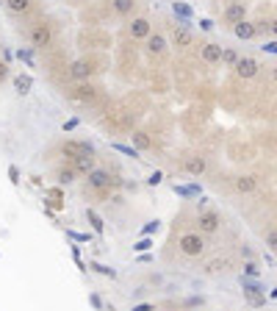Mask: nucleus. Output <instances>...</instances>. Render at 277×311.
Instances as JSON below:
<instances>
[{
    "instance_id": "f257e3e1",
    "label": "nucleus",
    "mask_w": 277,
    "mask_h": 311,
    "mask_svg": "<svg viewBox=\"0 0 277 311\" xmlns=\"http://www.w3.org/2000/svg\"><path fill=\"white\" fill-rule=\"evenodd\" d=\"M28 39H31V44L39 47V50L50 47V42H53V25L47 22V20H36L34 25H31V31H28Z\"/></svg>"
},
{
    "instance_id": "f03ea898",
    "label": "nucleus",
    "mask_w": 277,
    "mask_h": 311,
    "mask_svg": "<svg viewBox=\"0 0 277 311\" xmlns=\"http://www.w3.org/2000/svg\"><path fill=\"white\" fill-rule=\"evenodd\" d=\"M180 250L183 256H202V250H205V239H202V233H183L180 236Z\"/></svg>"
},
{
    "instance_id": "7ed1b4c3",
    "label": "nucleus",
    "mask_w": 277,
    "mask_h": 311,
    "mask_svg": "<svg viewBox=\"0 0 277 311\" xmlns=\"http://www.w3.org/2000/svg\"><path fill=\"white\" fill-rule=\"evenodd\" d=\"M86 178H89V186H92L95 192H108V189H114V186L119 183L111 173H105V170H92Z\"/></svg>"
},
{
    "instance_id": "20e7f679",
    "label": "nucleus",
    "mask_w": 277,
    "mask_h": 311,
    "mask_svg": "<svg viewBox=\"0 0 277 311\" xmlns=\"http://www.w3.org/2000/svg\"><path fill=\"white\" fill-rule=\"evenodd\" d=\"M69 100H75V103L80 106H89V103H95L97 100V87L95 84H78V87H72L69 89Z\"/></svg>"
},
{
    "instance_id": "39448f33",
    "label": "nucleus",
    "mask_w": 277,
    "mask_h": 311,
    "mask_svg": "<svg viewBox=\"0 0 277 311\" xmlns=\"http://www.w3.org/2000/svg\"><path fill=\"white\" fill-rule=\"evenodd\" d=\"M241 286H244V300L250 303V306H263L266 303V289L263 286H258V284H250L247 278H241Z\"/></svg>"
},
{
    "instance_id": "423d86ee",
    "label": "nucleus",
    "mask_w": 277,
    "mask_h": 311,
    "mask_svg": "<svg viewBox=\"0 0 277 311\" xmlns=\"http://www.w3.org/2000/svg\"><path fill=\"white\" fill-rule=\"evenodd\" d=\"M95 72H97V64L92 59H78V61H72V67H69V75L75 81H89Z\"/></svg>"
},
{
    "instance_id": "0eeeda50",
    "label": "nucleus",
    "mask_w": 277,
    "mask_h": 311,
    "mask_svg": "<svg viewBox=\"0 0 277 311\" xmlns=\"http://www.w3.org/2000/svg\"><path fill=\"white\" fill-rule=\"evenodd\" d=\"M197 228H199V233H217L222 228V217L217 211H202L197 217Z\"/></svg>"
},
{
    "instance_id": "6e6552de",
    "label": "nucleus",
    "mask_w": 277,
    "mask_h": 311,
    "mask_svg": "<svg viewBox=\"0 0 277 311\" xmlns=\"http://www.w3.org/2000/svg\"><path fill=\"white\" fill-rule=\"evenodd\" d=\"M64 156H69V158H75V156H95V147L89 145V142H78V139H69V142H64Z\"/></svg>"
},
{
    "instance_id": "1a4fd4ad",
    "label": "nucleus",
    "mask_w": 277,
    "mask_h": 311,
    "mask_svg": "<svg viewBox=\"0 0 277 311\" xmlns=\"http://www.w3.org/2000/svg\"><path fill=\"white\" fill-rule=\"evenodd\" d=\"M236 67V75L238 78H255L258 75V61L252 56H238V61L233 64Z\"/></svg>"
},
{
    "instance_id": "9d476101",
    "label": "nucleus",
    "mask_w": 277,
    "mask_h": 311,
    "mask_svg": "<svg viewBox=\"0 0 277 311\" xmlns=\"http://www.w3.org/2000/svg\"><path fill=\"white\" fill-rule=\"evenodd\" d=\"M205 167H208L205 156H186V158H183V170L189 175H202Z\"/></svg>"
},
{
    "instance_id": "9b49d317",
    "label": "nucleus",
    "mask_w": 277,
    "mask_h": 311,
    "mask_svg": "<svg viewBox=\"0 0 277 311\" xmlns=\"http://www.w3.org/2000/svg\"><path fill=\"white\" fill-rule=\"evenodd\" d=\"M247 17V3H241V0H236V3H230V6H227L225 9V20L227 22H241V20Z\"/></svg>"
},
{
    "instance_id": "f8f14e48",
    "label": "nucleus",
    "mask_w": 277,
    "mask_h": 311,
    "mask_svg": "<svg viewBox=\"0 0 277 311\" xmlns=\"http://www.w3.org/2000/svg\"><path fill=\"white\" fill-rule=\"evenodd\" d=\"M95 170V156H75L72 158V173L75 175H89Z\"/></svg>"
},
{
    "instance_id": "ddd939ff",
    "label": "nucleus",
    "mask_w": 277,
    "mask_h": 311,
    "mask_svg": "<svg viewBox=\"0 0 277 311\" xmlns=\"http://www.w3.org/2000/svg\"><path fill=\"white\" fill-rule=\"evenodd\" d=\"M130 36L133 39H147L150 36V20H144V17H136L133 22H130Z\"/></svg>"
},
{
    "instance_id": "4468645a",
    "label": "nucleus",
    "mask_w": 277,
    "mask_h": 311,
    "mask_svg": "<svg viewBox=\"0 0 277 311\" xmlns=\"http://www.w3.org/2000/svg\"><path fill=\"white\" fill-rule=\"evenodd\" d=\"M172 42L178 44V47H189L191 42H194V36H191V31L186 25H175L172 31Z\"/></svg>"
},
{
    "instance_id": "2eb2a0df",
    "label": "nucleus",
    "mask_w": 277,
    "mask_h": 311,
    "mask_svg": "<svg viewBox=\"0 0 277 311\" xmlns=\"http://www.w3.org/2000/svg\"><path fill=\"white\" fill-rule=\"evenodd\" d=\"M236 192H241V195H250V192H255V186H258V181H255V175H238L233 181Z\"/></svg>"
},
{
    "instance_id": "dca6fc26",
    "label": "nucleus",
    "mask_w": 277,
    "mask_h": 311,
    "mask_svg": "<svg viewBox=\"0 0 277 311\" xmlns=\"http://www.w3.org/2000/svg\"><path fill=\"white\" fill-rule=\"evenodd\" d=\"M147 50H150V56H164V50H166V42H164V36H153L150 34L147 36Z\"/></svg>"
},
{
    "instance_id": "f3484780",
    "label": "nucleus",
    "mask_w": 277,
    "mask_h": 311,
    "mask_svg": "<svg viewBox=\"0 0 277 311\" xmlns=\"http://www.w3.org/2000/svg\"><path fill=\"white\" fill-rule=\"evenodd\" d=\"M230 267V259H214L205 264V275H219V272H227Z\"/></svg>"
},
{
    "instance_id": "a211bd4d",
    "label": "nucleus",
    "mask_w": 277,
    "mask_h": 311,
    "mask_svg": "<svg viewBox=\"0 0 277 311\" xmlns=\"http://www.w3.org/2000/svg\"><path fill=\"white\" fill-rule=\"evenodd\" d=\"M199 56H202V61H205V64H217L219 56H222V47H219V44H205Z\"/></svg>"
},
{
    "instance_id": "6ab92c4d",
    "label": "nucleus",
    "mask_w": 277,
    "mask_h": 311,
    "mask_svg": "<svg viewBox=\"0 0 277 311\" xmlns=\"http://www.w3.org/2000/svg\"><path fill=\"white\" fill-rule=\"evenodd\" d=\"M6 6H9L11 14H28L31 6H34V0H6Z\"/></svg>"
},
{
    "instance_id": "aec40b11",
    "label": "nucleus",
    "mask_w": 277,
    "mask_h": 311,
    "mask_svg": "<svg viewBox=\"0 0 277 311\" xmlns=\"http://www.w3.org/2000/svg\"><path fill=\"white\" fill-rule=\"evenodd\" d=\"M236 36H238V39H252V36H255V31H258V28L252 25V22H247V20H241V22H236Z\"/></svg>"
},
{
    "instance_id": "412c9836",
    "label": "nucleus",
    "mask_w": 277,
    "mask_h": 311,
    "mask_svg": "<svg viewBox=\"0 0 277 311\" xmlns=\"http://www.w3.org/2000/svg\"><path fill=\"white\" fill-rule=\"evenodd\" d=\"M133 6H136V0H111V9L117 11L119 17L130 14V11H133Z\"/></svg>"
},
{
    "instance_id": "4be33fe9",
    "label": "nucleus",
    "mask_w": 277,
    "mask_h": 311,
    "mask_svg": "<svg viewBox=\"0 0 277 311\" xmlns=\"http://www.w3.org/2000/svg\"><path fill=\"white\" fill-rule=\"evenodd\" d=\"M130 139H133V145L141 147V150H150V147H153V142H150V136L144 133V131H133V133H130Z\"/></svg>"
},
{
    "instance_id": "5701e85b",
    "label": "nucleus",
    "mask_w": 277,
    "mask_h": 311,
    "mask_svg": "<svg viewBox=\"0 0 277 311\" xmlns=\"http://www.w3.org/2000/svg\"><path fill=\"white\" fill-rule=\"evenodd\" d=\"M14 87H17L20 95H25V92H31V87H34V78L31 75H17L14 78Z\"/></svg>"
},
{
    "instance_id": "b1692460",
    "label": "nucleus",
    "mask_w": 277,
    "mask_h": 311,
    "mask_svg": "<svg viewBox=\"0 0 277 311\" xmlns=\"http://www.w3.org/2000/svg\"><path fill=\"white\" fill-rule=\"evenodd\" d=\"M56 181H59V183H72V181H75V173H72V167H61L59 173H56Z\"/></svg>"
},
{
    "instance_id": "393cba45",
    "label": "nucleus",
    "mask_w": 277,
    "mask_h": 311,
    "mask_svg": "<svg viewBox=\"0 0 277 311\" xmlns=\"http://www.w3.org/2000/svg\"><path fill=\"white\" fill-rule=\"evenodd\" d=\"M86 217H89V222H92V228H95L97 233H103V231H105V222L100 220V217H97V211H92V208H89Z\"/></svg>"
},
{
    "instance_id": "a878e982",
    "label": "nucleus",
    "mask_w": 277,
    "mask_h": 311,
    "mask_svg": "<svg viewBox=\"0 0 277 311\" xmlns=\"http://www.w3.org/2000/svg\"><path fill=\"white\" fill-rule=\"evenodd\" d=\"M175 192L183 198H194V195H199V186H175Z\"/></svg>"
},
{
    "instance_id": "bb28decb",
    "label": "nucleus",
    "mask_w": 277,
    "mask_h": 311,
    "mask_svg": "<svg viewBox=\"0 0 277 311\" xmlns=\"http://www.w3.org/2000/svg\"><path fill=\"white\" fill-rule=\"evenodd\" d=\"M219 59L225 61V64H230V67H233L236 61H238V53H236V50H222V56H219Z\"/></svg>"
},
{
    "instance_id": "cd10ccee",
    "label": "nucleus",
    "mask_w": 277,
    "mask_h": 311,
    "mask_svg": "<svg viewBox=\"0 0 277 311\" xmlns=\"http://www.w3.org/2000/svg\"><path fill=\"white\" fill-rule=\"evenodd\" d=\"M114 150H119V153H125V156H133L136 158V147H128V145H119V142H114Z\"/></svg>"
},
{
    "instance_id": "c85d7f7f",
    "label": "nucleus",
    "mask_w": 277,
    "mask_h": 311,
    "mask_svg": "<svg viewBox=\"0 0 277 311\" xmlns=\"http://www.w3.org/2000/svg\"><path fill=\"white\" fill-rule=\"evenodd\" d=\"M244 275H250V278L260 275V269H258V264H252V261H247V264H244Z\"/></svg>"
},
{
    "instance_id": "c756f323",
    "label": "nucleus",
    "mask_w": 277,
    "mask_h": 311,
    "mask_svg": "<svg viewBox=\"0 0 277 311\" xmlns=\"http://www.w3.org/2000/svg\"><path fill=\"white\" fill-rule=\"evenodd\" d=\"M175 14H180V17H191V9L186 3H175Z\"/></svg>"
},
{
    "instance_id": "7c9ffc66",
    "label": "nucleus",
    "mask_w": 277,
    "mask_h": 311,
    "mask_svg": "<svg viewBox=\"0 0 277 311\" xmlns=\"http://www.w3.org/2000/svg\"><path fill=\"white\" fill-rule=\"evenodd\" d=\"M133 247H136V250H150V247H153V242H150L147 236H144V239H141V242H136Z\"/></svg>"
},
{
    "instance_id": "2f4dec72",
    "label": "nucleus",
    "mask_w": 277,
    "mask_h": 311,
    "mask_svg": "<svg viewBox=\"0 0 277 311\" xmlns=\"http://www.w3.org/2000/svg\"><path fill=\"white\" fill-rule=\"evenodd\" d=\"M92 267H95V269H97V272H103V275H111V278H114V275H117V272H114V269H111V267H103V264H92Z\"/></svg>"
},
{
    "instance_id": "473e14b6",
    "label": "nucleus",
    "mask_w": 277,
    "mask_h": 311,
    "mask_svg": "<svg viewBox=\"0 0 277 311\" xmlns=\"http://www.w3.org/2000/svg\"><path fill=\"white\" fill-rule=\"evenodd\" d=\"M153 231H158V220H153V222H147V225H144V236H150Z\"/></svg>"
},
{
    "instance_id": "72a5a7b5",
    "label": "nucleus",
    "mask_w": 277,
    "mask_h": 311,
    "mask_svg": "<svg viewBox=\"0 0 277 311\" xmlns=\"http://www.w3.org/2000/svg\"><path fill=\"white\" fill-rule=\"evenodd\" d=\"M69 236H72V239H78V242H89V233H75V231H69Z\"/></svg>"
},
{
    "instance_id": "f704fd0d",
    "label": "nucleus",
    "mask_w": 277,
    "mask_h": 311,
    "mask_svg": "<svg viewBox=\"0 0 277 311\" xmlns=\"http://www.w3.org/2000/svg\"><path fill=\"white\" fill-rule=\"evenodd\" d=\"M161 178H164V175H161V173H153V175H150V178H147V181L153 183V186H158V183H161Z\"/></svg>"
},
{
    "instance_id": "c9c22d12",
    "label": "nucleus",
    "mask_w": 277,
    "mask_h": 311,
    "mask_svg": "<svg viewBox=\"0 0 277 311\" xmlns=\"http://www.w3.org/2000/svg\"><path fill=\"white\" fill-rule=\"evenodd\" d=\"M133 311H156V306H150V303H141V306H133Z\"/></svg>"
},
{
    "instance_id": "e433bc0d",
    "label": "nucleus",
    "mask_w": 277,
    "mask_h": 311,
    "mask_svg": "<svg viewBox=\"0 0 277 311\" xmlns=\"http://www.w3.org/2000/svg\"><path fill=\"white\" fill-rule=\"evenodd\" d=\"M9 175H11V181H14V183L20 181V170H17V167H11V170H9Z\"/></svg>"
},
{
    "instance_id": "4c0bfd02",
    "label": "nucleus",
    "mask_w": 277,
    "mask_h": 311,
    "mask_svg": "<svg viewBox=\"0 0 277 311\" xmlns=\"http://www.w3.org/2000/svg\"><path fill=\"white\" fill-rule=\"evenodd\" d=\"M75 125H78V120H69V122H64V131H72Z\"/></svg>"
},
{
    "instance_id": "58836bf2",
    "label": "nucleus",
    "mask_w": 277,
    "mask_h": 311,
    "mask_svg": "<svg viewBox=\"0 0 277 311\" xmlns=\"http://www.w3.org/2000/svg\"><path fill=\"white\" fill-rule=\"evenodd\" d=\"M6 78V64H0V81Z\"/></svg>"
}]
</instances>
